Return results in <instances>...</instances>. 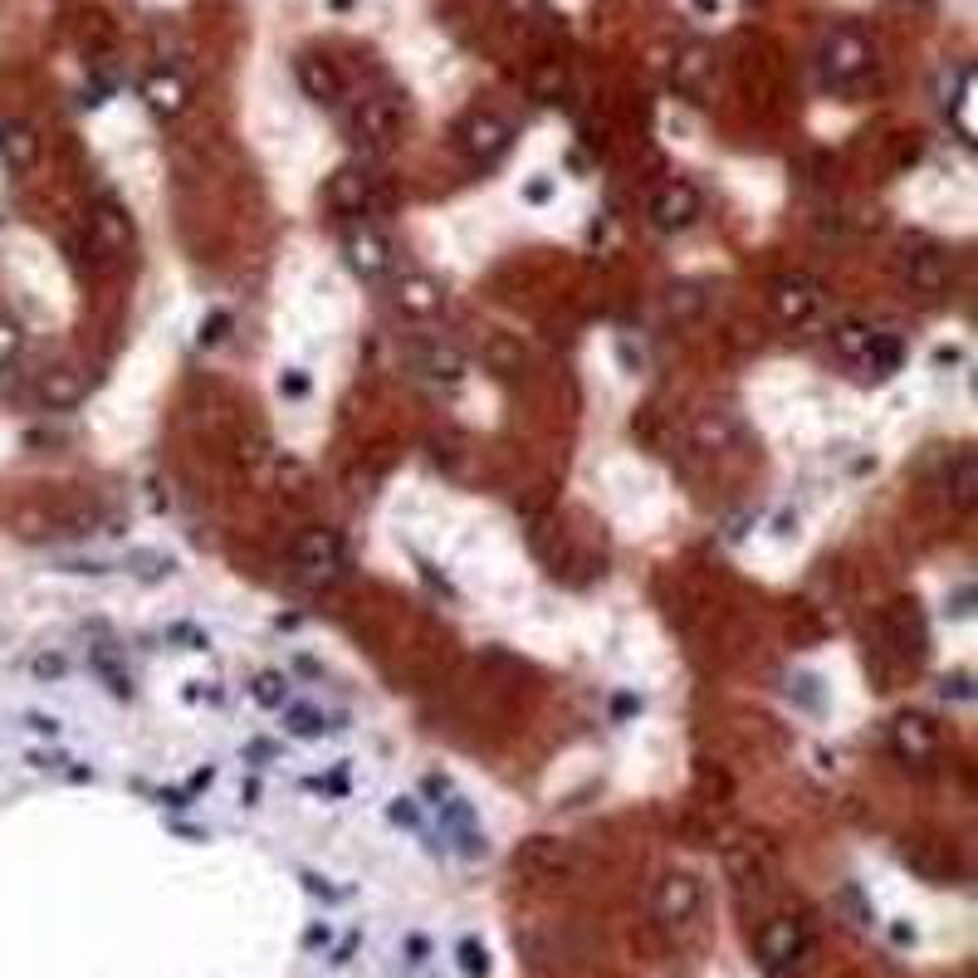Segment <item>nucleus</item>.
<instances>
[{
  "mask_svg": "<svg viewBox=\"0 0 978 978\" xmlns=\"http://www.w3.org/2000/svg\"><path fill=\"white\" fill-rule=\"evenodd\" d=\"M343 573H348V553H343V539L333 534V528L314 524V528H304V534L289 543V577L304 592L338 587Z\"/></svg>",
  "mask_w": 978,
  "mask_h": 978,
  "instance_id": "1",
  "label": "nucleus"
},
{
  "mask_svg": "<svg viewBox=\"0 0 978 978\" xmlns=\"http://www.w3.org/2000/svg\"><path fill=\"white\" fill-rule=\"evenodd\" d=\"M817 69H822L827 83L851 89V83H861L876 69V45L861 30H851V24H837V30H827L822 49H817Z\"/></svg>",
  "mask_w": 978,
  "mask_h": 978,
  "instance_id": "2",
  "label": "nucleus"
},
{
  "mask_svg": "<svg viewBox=\"0 0 978 978\" xmlns=\"http://www.w3.org/2000/svg\"><path fill=\"white\" fill-rule=\"evenodd\" d=\"M808 925L792 920V915H773V920L759 925V935H753V955H759V964L769 974H788L798 969V959L808 955Z\"/></svg>",
  "mask_w": 978,
  "mask_h": 978,
  "instance_id": "3",
  "label": "nucleus"
},
{
  "mask_svg": "<svg viewBox=\"0 0 978 978\" xmlns=\"http://www.w3.org/2000/svg\"><path fill=\"white\" fill-rule=\"evenodd\" d=\"M510 142H514V128L504 122L500 113H465L461 122H455V147H461V157L470 167H490V162H500L504 152H510Z\"/></svg>",
  "mask_w": 978,
  "mask_h": 978,
  "instance_id": "4",
  "label": "nucleus"
},
{
  "mask_svg": "<svg viewBox=\"0 0 978 978\" xmlns=\"http://www.w3.org/2000/svg\"><path fill=\"white\" fill-rule=\"evenodd\" d=\"M886 739H890V753H896V759H906L910 769H925V763L945 749L939 724L930 720V714H920V710H900L896 720L886 724Z\"/></svg>",
  "mask_w": 978,
  "mask_h": 978,
  "instance_id": "5",
  "label": "nucleus"
},
{
  "mask_svg": "<svg viewBox=\"0 0 978 978\" xmlns=\"http://www.w3.org/2000/svg\"><path fill=\"white\" fill-rule=\"evenodd\" d=\"M769 314L778 318L783 328H808L817 314H822V284L812 275H778L773 279V294H769Z\"/></svg>",
  "mask_w": 978,
  "mask_h": 978,
  "instance_id": "6",
  "label": "nucleus"
},
{
  "mask_svg": "<svg viewBox=\"0 0 978 978\" xmlns=\"http://www.w3.org/2000/svg\"><path fill=\"white\" fill-rule=\"evenodd\" d=\"M700 906H704V890L690 871H671L655 881V896H651V915L665 925V930H685V925L700 920Z\"/></svg>",
  "mask_w": 978,
  "mask_h": 978,
  "instance_id": "7",
  "label": "nucleus"
},
{
  "mask_svg": "<svg viewBox=\"0 0 978 978\" xmlns=\"http://www.w3.org/2000/svg\"><path fill=\"white\" fill-rule=\"evenodd\" d=\"M700 210H704V201H700L695 181H680V177H671V181H661V187H655L651 206H646V216H651V226H655V230L680 235V230H690V226H695V220H700Z\"/></svg>",
  "mask_w": 978,
  "mask_h": 978,
  "instance_id": "8",
  "label": "nucleus"
},
{
  "mask_svg": "<svg viewBox=\"0 0 978 978\" xmlns=\"http://www.w3.org/2000/svg\"><path fill=\"white\" fill-rule=\"evenodd\" d=\"M343 259H348V269L357 279H382L392 269V245H387V235L382 230L353 220L348 235H343Z\"/></svg>",
  "mask_w": 978,
  "mask_h": 978,
  "instance_id": "9",
  "label": "nucleus"
},
{
  "mask_svg": "<svg viewBox=\"0 0 978 978\" xmlns=\"http://www.w3.org/2000/svg\"><path fill=\"white\" fill-rule=\"evenodd\" d=\"M406 363H412V373L416 377H426V382H461L465 373H470V363H465V353L455 348V343H445V338H416L412 343V353H406Z\"/></svg>",
  "mask_w": 978,
  "mask_h": 978,
  "instance_id": "10",
  "label": "nucleus"
},
{
  "mask_svg": "<svg viewBox=\"0 0 978 978\" xmlns=\"http://www.w3.org/2000/svg\"><path fill=\"white\" fill-rule=\"evenodd\" d=\"M348 128H353V138L367 142V147L392 142L396 128H402V108H396V98H387V93H367V98H357L353 103Z\"/></svg>",
  "mask_w": 978,
  "mask_h": 978,
  "instance_id": "11",
  "label": "nucleus"
},
{
  "mask_svg": "<svg viewBox=\"0 0 978 978\" xmlns=\"http://www.w3.org/2000/svg\"><path fill=\"white\" fill-rule=\"evenodd\" d=\"M906 279L920 294H945L955 284V259L945 250H935V245H920V250L906 255Z\"/></svg>",
  "mask_w": 978,
  "mask_h": 978,
  "instance_id": "12",
  "label": "nucleus"
},
{
  "mask_svg": "<svg viewBox=\"0 0 978 978\" xmlns=\"http://www.w3.org/2000/svg\"><path fill=\"white\" fill-rule=\"evenodd\" d=\"M294 79H299L304 98H314L318 108H333L343 98V79H338V69H333L324 55H299V59H294Z\"/></svg>",
  "mask_w": 978,
  "mask_h": 978,
  "instance_id": "13",
  "label": "nucleus"
},
{
  "mask_svg": "<svg viewBox=\"0 0 978 978\" xmlns=\"http://www.w3.org/2000/svg\"><path fill=\"white\" fill-rule=\"evenodd\" d=\"M0 162L10 171H34L40 167V132L24 118H0Z\"/></svg>",
  "mask_w": 978,
  "mask_h": 978,
  "instance_id": "14",
  "label": "nucleus"
},
{
  "mask_svg": "<svg viewBox=\"0 0 978 978\" xmlns=\"http://www.w3.org/2000/svg\"><path fill=\"white\" fill-rule=\"evenodd\" d=\"M138 93H142V103L152 108L157 118H177V113H187V83L177 79L171 69H147L142 73V83H138Z\"/></svg>",
  "mask_w": 978,
  "mask_h": 978,
  "instance_id": "15",
  "label": "nucleus"
},
{
  "mask_svg": "<svg viewBox=\"0 0 978 978\" xmlns=\"http://www.w3.org/2000/svg\"><path fill=\"white\" fill-rule=\"evenodd\" d=\"M392 304L402 308L406 318H436L441 304H445V294H441V284L431 275H402L392 284Z\"/></svg>",
  "mask_w": 978,
  "mask_h": 978,
  "instance_id": "16",
  "label": "nucleus"
},
{
  "mask_svg": "<svg viewBox=\"0 0 978 978\" xmlns=\"http://www.w3.org/2000/svg\"><path fill=\"white\" fill-rule=\"evenodd\" d=\"M373 196H377L373 177H367V171H357V167H343V171H333V177H328V201L338 206L343 216H363V210L373 206Z\"/></svg>",
  "mask_w": 978,
  "mask_h": 978,
  "instance_id": "17",
  "label": "nucleus"
},
{
  "mask_svg": "<svg viewBox=\"0 0 978 978\" xmlns=\"http://www.w3.org/2000/svg\"><path fill=\"white\" fill-rule=\"evenodd\" d=\"M34 392H40L45 406H55V412H69V406L83 402V392H89V382L79 377V367H49V373L34 382Z\"/></svg>",
  "mask_w": 978,
  "mask_h": 978,
  "instance_id": "18",
  "label": "nucleus"
},
{
  "mask_svg": "<svg viewBox=\"0 0 978 978\" xmlns=\"http://www.w3.org/2000/svg\"><path fill=\"white\" fill-rule=\"evenodd\" d=\"M93 240L103 245L108 255H118V250H128L132 245V216L118 201H108V196L93 206Z\"/></svg>",
  "mask_w": 978,
  "mask_h": 978,
  "instance_id": "19",
  "label": "nucleus"
},
{
  "mask_svg": "<svg viewBox=\"0 0 978 978\" xmlns=\"http://www.w3.org/2000/svg\"><path fill=\"white\" fill-rule=\"evenodd\" d=\"M876 333H881V328H871L866 318H847V324L832 328V348H837L841 357H851V363H871Z\"/></svg>",
  "mask_w": 978,
  "mask_h": 978,
  "instance_id": "20",
  "label": "nucleus"
},
{
  "mask_svg": "<svg viewBox=\"0 0 978 978\" xmlns=\"http://www.w3.org/2000/svg\"><path fill=\"white\" fill-rule=\"evenodd\" d=\"M949 500L959 504V510H974L978 504V461H974V451H959L955 461H949Z\"/></svg>",
  "mask_w": 978,
  "mask_h": 978,
  "instance_id": "21",
  "label": "nucleus"
},
{
  "mask_svg": "<svg viewBox=\"0 0 978 978\" xmlns=\"http://www.w3.org/2000/svg\"><path fill=\"white\" fill-rule=\"evenodd\" d=\"M969 103H974V69H959V89L949 98V122L964 142H974V122H969Z\"/></svg>",
  "mask_w": 978,
  "mask_h": 978,
  "instance_id": "22",
  "label": "nucleus"
},
{
  "mask_svg": "<svg viewBox=\"0 0 978 978\" xmlns=\"http://www.w3.org/2000/svg\"><path fill=\"white\" fill-rule=\"evenodd\" d=\"M485 363L494 367V373H518V367H524V348H518L510 333H490L485 338Z\"/></svg>",
  "mask_w": 978,
  "mask_h": 978,
  "instance_id": "23",
  "label": "nucleus"
},
{
  "mask_svg": "<svg viewBox=\"0 0 978 978\" xmlns=\"http://www.w3.org/2000/svg\"><path fill=\"white\" fill-rule=\"evenodd\" d=\"M289 729L299 739H318V734H328V720H324V710H289Z\"/></svg>",
  "mask_w": 978,
  "mask_h": 978,
  "instance_id": "24",
  "label": "nucleus"
},
{
  "mask_svg": "<svg viewBox=\"0 0 978 978\" xmlns=\"http://www.w3.org/2000/svg\"><path fill=\"white\" fill-rule=\"evenodd\" d=\"M700 69L710 73V55H704V49H685V55H680V65H675V83H695L700 79Z\"/></svg>",
  "mask_w": 978,
  "mask_h": 978,
  "instance_id": "25",
  "label": "nucleus"
},
{
  "mask_svg": "<svg viewBox=\"0 0 978 978\" xmlns=\"http://www.w3.org/2000/svg\"><path fill=\"white\" fill-rule=\"evenodd\" d=\"M255 695L265 700V704H284V700H289V680H284L279 671H275V675H259V680H255Z\"/></svg>",
  "mask_w": 978,
  "mask_h": 978,
  "instance_id": "26",
  "label": "nucleus"
},
{
  "mask_svg": "<svg viewBox=\"0 0 978 978\" xmlns=\"http://www.w3.org/2000/svg\"><path fill=\"white\" fill-rule=\"evenodd\" d=\"M695 441L700 445H729V441H734V431H729V421L710 416V421H700V426H695Z\"/></svg>",
  "mask_w": 978,
  "mask_h": 978,
  "instance_id": "27",
  "label": "nucleus"
},
{
  "mask_svg": "<svg viewBox=\"0 0 978 978\" xmlns=\"http://www.w3.org/2000/svg\"><path fill=\"white\" fill-rule=\"evenodd\" d=\"M20 343H24V338H20V328L10 324V318H0V367H6V363H16Z\"/></svg>",
  "mask_w": 978,
  "mask_h": 978,
  "instance_id": "28",
  "label": "nucleus"
},
{
  "mask_svg": "<svg viewBox=\"0 0 978 978\" xmlns=\"http://www.w3.org/2000/svg\"><path fill=\"white\" fill-rule=\"evenodd\" d=\"M563 89V69H539L534 73V98H543V103H549L553 93Z\"/></svg>",
  "mask_w": 978,
  "mask_h": 978,
  "instance_id": "29",
  "label": "nucleus"
},
{
  "mask_svg": "<svg viewBox=\"0 0 978 978\" xmlns=\"http://www.w3.org/2000/svg\"><path fill=\"white\" fill-rule=\"evenodd\" d=\"M461 969H465V974H485V969H490V964H485V949L465 939V945H461Z\"/></svg>",
  "mask_w": 978,
  "mask_h": 978,
  "instance_id": "30",
  "label": "nucleus"
},
{
  "mask_svg": "<svg viewBox=\"0 0 978 978\" xmlns=\"http://www.w3.org/2000/svg\"><path fill=\"white\" fill-rule=\"evenodd\" d=\"M690 6L704 10V16H714V10H720V0H690Z\"/></svg>",
  "mask_w": 978,
  "mask_h": 978,
  "instance_id": "31",
  "label": "nucleus"
},
{
  "mask_svg": "<svg viewBox=\"0 0 978 978\" xmlns=\"http://www.w3.org/2000/svg\"><path fill=\"white\" fill-rule=\"evenodd\" d=\"M328 6H333V10H348V6H353V0H328Z\"/></svg>",
  "mask_w": 978,
  "mask_h": 978,
  "instance_id": "32",
  "label": "nucleus"
},
{
  "mask_svg": "<svg viewBox=\"0 0 978 978\" xmlns=\"http://www.w3.org/2000/svg\"><path fill=\"white\" fill-rule=\"evenodd\" d=\"M910 6H930V0H910Z\"/></svg>",
  "mask_w": 978,
  "mask_h": 978,
  "instance_id": "33",
  "label": "nucleus"
}]
</instances>
